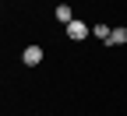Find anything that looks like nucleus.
Returning a JSON list of instances; mask_svg holds the SVG:
<instances>
[{
  "label": "nucleus",
  "mask_w": 127,
  "mask_h": 116,
  "mask_svg": "<svg viewBox=\"0 0 127 116\" xmlns=\"http://www.w3.org/2000/svg\"><path fill=\"white\" fill-rule=\"evenodd\" d=\"M64 32H67V39H71V42H81V39H88V35H92V28H88L81 18H74V21L64 28Z\"/></svg>",
  "instance_id": "f257e3e1"
},
{
  "label": "nucleus",
  "mask_w": 127,
  "mask_h": 116,
  "mask_svg": "<svg viewBox=\"0 0 127 116\" xmlns=\"http://www.w3.org/2000/svg\"><path fill=\"white\" fill-rule=\"evenodd\" d=\"M21 63H25V67H39V63H42V46H25Z\"/></svg>",
  "instance_id": "f03ea898"
},
{
  "label": "nucleus",
  "mask_w": 127,
  "mask_h": 116,
  "mask_svg": "<svg viewBox=\"0 0 127 116\" xmlns=\"http://www.w3.org/2000/svg\"><path fill=\"white\" fill-rule=\"evenodd\" d=\"M53 14H57V21H60L64 28H67V25L74 21V7H71V4H64V0H60V4L53 7Z\"/></svg>",
  "instance_id": "7ed1b4c3"
},
{
  "label": "nucleus",
  "mask_w": 127,
  "mask_h": 116,
  "mask_svg": "<svg viewBox=\"0 0 127 116\" xmlns=\"http://www.w3.org/2000/svg\"><path fill=\"white\" fill-rule=\"evenodd\" d=\"M92 35L99 39V42H109V35H113V28H109V25H102V21H95V25H92Z\"/></svg>",
  "instance_id": "20e7f679"
},
{
  "label": "nucleus",
  "mask_w": 127,
  "mask_h": 116,
  "mask_svg": "<svg viewBox=\"0 0 127 116\" xmlns=\"http://www.w3.org/2000/svg\"><path fill=\"white\" fill-rule=\"evenodd\" d=\"M124 42H127V28L120 25V28H113V35H109V42H106V46H124Z\"/></svg>",
  "instance_id": "39448f33"
}]
</instances>
